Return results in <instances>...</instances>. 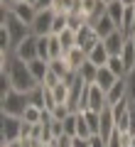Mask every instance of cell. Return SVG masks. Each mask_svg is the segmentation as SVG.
<instances>
[{"label": "cell", "mask_w": 135, "mask_h": 147, "mask_svg": "<svg viewBox=\"0 0 135 147\" xmlns=\"http://www.w3.org/2000/svg\"><path fill=\"white\" fill-rule=\"evenodd\" d=\"M91 27H94V32H96V34H98V39H101V42H103V39H106V37H108V34H113V32L118 30V27L113 25V20H111L108 15L98 17V20H96V22H94V25H91Z\"/></svg>", "instance_id": "15"}, {"label": "cell", "mask_w": 135, "mask_h": 147, "mask_svg": "<svg viewBox=\"0 0 135 147\" xmlns=\"http://www.w3.org/2000/svg\"><path fill=\"white\" fill-rule=\"evenodd\" d=\"M108 59H111V54L106 52L103 42H98L94 49H91V52H88V61H91V64H96L98 69H101V66H106V64H108Z\"/></svg>", "instance_id": "18"}, {"label": "cell", "mask_w": 135, "mask_h": 147, "mask_svg": "<svg viewBox=\"0 0 135 147\" xmlns=\"http://www.w3.org/2000/svg\"><path fill=\"white\" fill-rule=\"evenodd\" d=\"M130 39H133V44H135V34H133V37H130Z\"/></svg>", "instance_id": "40"}, {"label": "cell", "mask_w": 135, "mask_h": 147, "mask_svg": "<svg viewBox=\"0 0 135 147\" xmlns=\"http://www.w3.org/2000/svg\"><path fill=\"white\" fill-rule=\"evenodd\" d=\"M113 132H115V118H113V108H111V105H106V110H101V132H98V135L103 137L106 142H108Z\"/></svg>", "instance_id": "12"}, {"label": "cell", "mask_w": 135, "mask_h": 147, "mask_svg": "<svg viewBox=\"0 0 135 147\" xmlns=\"http://www.w3.org/2000/svg\"><path fill=\"white\" fill-rule=\"evenodd\" d=\"M42 113H44V108H39V105H27L25 115H22V120L30 123V125H37V123H42Z\"/></svg>", "instance_id": "25"}, {"label": "cell", "mask_w": 135, "mask_h": 147, "mask_svg": "<svg viewBox=\"0 0 135 147\" xmlns=\"http://www.w3.org/2000/svg\"><path fill=\"white\" fill-rule=\"evenodd\" d=\"M22 137V118L3 115V142H12Z\"/></svg>", "instance_id": "6"}, {"label": "cell", "mask_w": 135, "mask_h": 147, "mask_svg": "<svg viewBox=\"0 0 135 147\" xmlns=\"http://www.w3.org/2000/svg\"><path fill=\"white\" fill-rule=\"evenodd\" d=\"M37 57L49 61V34L47 37H37Z\"/></svg>", "instance_id": "28"}, {"label": "cell", "mask_w": 135, "mask_h": 147, "mask_svg": "<svg viewBox=\"0 0 135 147\" xmlns=\"http://www.w3.org/2000/svg\"><path fill=\"white\" fill-rule=\"evenodd\" d=\"M123 3V7H135V0H120Z\"/></svg>", "instance_id": "36"}, {"label": "cell", "mask_w": 135, "mask_h": 147, "mask_svg": "<svg viewBox=\"0 0 135 147\" xmlns=\"http://www.w3.org/2000/svg\"><path fill=\"white\" fill-rule=\"evenodd\" d=\"M25 3H30V5H37V0H25Z\"/></svg>", "instance_id": "39"}, {"label": "cell", "mask_w": 135, "mask_h": 147, "mask_svg": "<svg viewBox=\"0 0 135 147\" xmlns=\"http://www.w3.org/2000/svg\"><path fill=\"white\" fill-rule=\"evenodd\" d=\"M106 105H108V100H106V91L98 88L96 84H88V110L101 113V110H106Z\"/></svg>", "instance_id": "9"}, {"label": "cell", "mask_w": 135, "mask_h": 147, "mask_svg": "<svg viewBox=\"0 0 135 147\" xmlns=\"http://www.w3.org/2000/svg\"><path fill=\"white\" fill-rule=\"evenodd\" d=\"M106 15L113 20V25L118 27H123V15H125V7H123V3L120 0H115V3H111V5H106Z\"/></svg>", "instance_id": "19"}, {"label": "cell", "mask_w": 135, "mask_h": 147, "mask_svg": "<svg viewBox=\"0 0 135 147\" xmlns=\"http://www.w3.org/2000/svg\"><path fill=\"white\" fill-rule=\"evenodd\" d=\"M27 66H30L35 81L42 86V81H44V76H47V71H49V61H44V59H35V61H30Z\"/></svg>", "instance_id": "20"}, {"label": "cell", "mask_w": 135, "mask_h": 147, "mask_svg": "<svg viewBox=\"0 0 135 147\" xmlns=\"http://www.w3.org/2000/svg\"><path fill=\"white\" fill-rule=\"evenodd\" d=\"M12 54H15L20 61H25V64H30V61H35V59H39V57H37V37L30 34L27 39H22V42L12 49Z\"/></svg>", "instance_id": "5"}, {"label": "cell", "mask_w": 135, "mask_h": 147, "mask_svg": "<svg viewBox=\"0 0 135 147\" xmlns=\"http://www.w3.org/2000/svg\"><path fill=\"white\" fill-rule=\"evenodd\" d=\"M54 10H37V17L32 22V34L35 37H47L52 34V27H54Z\"/></svg>", "instance_id": "4"}, {"label": "cell", "mask_w": 135, "mask_h": 147, "mask_svg": "<svg viewBox=\"0 0 135 147\" xmlns=\"http://www.w3.org/2000/svg\"><path fill=\"white\" fill-rule=\"evenodd\" d=\"M52 93H54V98H57V103L69 105V98H71V88H69V84H66V81L57 84V86L52 88Z\"/></svg>", "instance_id": "22"}, {"label": "cell", "mask_w": 135, "mask_h": 147, "mask_svg": "<svg viewBox=\"0 0 135 147\" xmlns=\"http://www.w3.org/2000/svg\"><path fill=\"white\" fill-rule=\"evenodd\" d=\"M57 84H62V79H59L57 74H54L52 69H49V71H47V76H44V81H42V86H44V88H54Z\"/></svg>", "instance_id": "30"}, {"label": "cell", "mask_w": 135, "mask_h": 147, "mask_svg": "<svg viewBox=\"0 0 135 147\" xmlns=\"http://www.w3.org/2000/svg\"><path fill=\"white\" fill-rule=\"evenodd\" d=\"M101 3H103V5H111V3H115V0H101Z\"/></svg>", "instance_id": "37"}, {"label": "cell", "mask_w": 135, "mask_h": 147, "mask_svg": "<svg viewBox=\"0 0 135 147\" xmlns=\"http://www.w3.org/2000/svg\"><path fill=\"white\" fill-rule=\"evenodd\" d=\"M130 37H125L123 32L120 30H115L113 34H108L103 39V47H106V52L111 54V57H120V54H123V47H125V42H128Z\"/></svg>", "instance_id": "8"}, {"label": "cell", "mask_w": 135, "mask_h": 147, "mask_svg": "<svg viewBox=\"0 0 135 147\" xmlns=\"http://www.w3.org/2000/svg\"><path fill=\"white\" fill-rule=\"evenodd\" d=\"M10 12L32 30V22H35V17H37V7H35V5H30V3H17V5L10 7Z\"/></svg>", "instance_id": "11"}, {"label": "cell", "mask_w": 135, "mask_h": 147, "mask_svg": "<svg viewBox=\"0 0 135 147\" xmlns=\"http://www.w3.org/2000/svg\"><path fill=\"white\" fill-rule=\"evenodd\" d=\"M49 69H52V71L57 74L62 81H66V84L74 79V76H76V74L71 71V66L66 64V59H64V57H62V59H52V61H49Z\"/></svg>", "instance_id": "14"}, {"label": "cell", "mask_w": 135, "mask_h": 147, "mask_svg": "<svg viewBox=\"0 0 135 147\" xmlns=\"http://www.w3.org/2000/svg\"><path fill=\"white\" fill-rule=\"evenodd\" d=\"M62 57H64V47H62V42H59V37L49 34V61H52V59H62Z\"/></svg>", "instance_id": "27"}, {"label": "cell", "mask_w": 135, "mask_h": 147, "mask_svg": "<svg viewBox=\"0 0 135 147\" xmlns=\"http://www.w3.org/2000/svg\"><path fill=\"white\" fill-rule=\"evenodd\" d=\"M106 66L111 69V74H113L115 79H125V76H128V71H125V64H123V59H120V57H111Z\"/></svg>", "instance_id": "24"}, {"label": "cell", "mask_w": 135, "mask_h": 147, "mask_svg": "<svg viewBox=\"0 0 135 147\" xmlns=\"http://www.w3.org/2000/svg\"><path fill=\"white\" fill-rule=\"evenodd\" d=\"M133 147H135V135H133Z\"/></svg>", "instance_id": "41"}, {"label": "cell", "mask_w": 135, "mask_h": 147, "mask_svg": "<svg viewBox=\"0 0 135 147\" xmlns=\"http://www.w3.org/2000/svg\"><path fill=\"white\" fill-rule=\"evenodd\" d=\"M64 59H66V64L71 66V71H74V74H79V69H81L83 64L88 61V54L83 52L81 47H74V49H69V52L64 54Z\"/></svg>", "instance_id": "13"}, {"label": "cell", "mask_w": 135, "mask_h": 147, "mask_svg": "<svg viewBox=\"0 0 135 147\" xmlns=\"http://www.w3.org/2000/svg\"><path fill=\"white\" fill-rule=\"evenodd\" d=\"M118 81H120V79H115L113 74H111V69H108V66H101V69H98V76H96V86H98V88H103L106 93H108V91L113 88Z\"/></svg>", "instance_id": "17"}, {"label": "cell", "mask_w": 135, "mask_h": 147, "mask_svg": "<svg viewBox=\"0 0 135 147\" xmlns=\"http://www.w3.org/2000/svg\"><path fill=\"white\" fill-rule=\"evenodd\" d=\"M74 147H91V142L83 137H74Z\"/></svg>", "instance_id": "33"}, {"label": "cell", "mask_w": 135, "mask_h": 147, "mask_svg": "<svg viewBox=\"0 0 135 147\" xmlns=\"http://www.w3.org/2000/svg\"><path fill=\"white\" fill-rule=\"evenodd\" d=\"M76 34H79V47H81V49H83V52H86V54H88V52H91V49L96 47V44L101 42V39H98V34H96V32H94V27L88 25V22H86V25H83L81 30L76 32Z\"/></svg>", "instance_id": "10"}, {"label": "cell", "mask_w": 135, "mask_h": 147, "mask_svg": "<svg viewBox=\"0 0 135 147\" xmlns=\"http://www.w3.org/2000/svg\"><path fill=\"white\" fill-rule=\"evenodd\" d=\"M125 98H128V84H125V79H120L118 84L106 93V100H108V105H115V103H120V100H125Z\"/></svg>", "instance_id": "16"}, {"label": "cell", "mask_w": 135, "mask_h": 147, "mask_svg": "<svg viewBox=\"0 0 135 147\" xmlns=\"http://www.w3.org/2000/svg\"><path fill=\"white\" fill-rule=\"evenodd\" d=\"M88 142H91V147H108V142H106L101 135H94V137H91Z\"/></svg>", "instance_id": "31"}, {"label": "cell", "mask_w": 135, "mask_h": 147, "mask_svg": "<svg viewBox=\"0 0 135 147\" xmlns=\"http://www.w3.org/2000/svg\"><path fill=\"white\" fill-rule=\"evenodd\" d=\"M64 30H69V15H54V27H52V34H62Z\"/></svg>", "instance_id": "29"}, {"label": "cell", "mask_w": 135, "mask_h": 147, "mask_svg": "<svg viewBox=\"0 0 135 147\" xmlns=\"http://www.w3.org/2000/svg\"><path fill=\"white\" fill-rule=\"evenodd\" d=\"M120 59H123V64H125V71L133 74V71H135V44H133V39H128V42H125Z\"/></svg>", "instance_id": "21"}, {"label": "cell", "mask_w": 135, "mask_h": 147, "mask_svg": "<svg viewBox=\"0 0 135 147\" xmlns=\"http://www.w3.org/2000/svg\"><path fill=\"white\" fill-rule=\"evenodd\" d=\"M81 115L88 123V127H91V135H98L101 132V113H96V110H83Z\"/></svg>", "instance_id": "23"}, {"label": "cell", "mask_w": 135, "mask_h": 147, "mask_svg": "<svg viewBox=\"0 0 135 147\" xmlns=\"http://www.w3.org/2000/svg\"><path fill=\"white\" fill-rule=\"evenodd\" d=\"M0 27L7 32V37H10V47H12V49H15L22 39H27V37L32 34L30 27H27L22 20H17L10 10H3V22H0Z\"/></svg>", "instance_id": "2"}, {"label": "cell", "mask_w": 135, "mask_h": 147, "mask_svg": "<svg viewBox=\"0 0 135 147\" xmlns=\"http://www.w3.org/2000/svg\"><path fill=\"white\" fill-rule=\"evenodd\" d=\"M10 3H12V5H17V3H25V0H10Z\"/></svg>", "instance_id": "38"}, {"label": "cell", "mask_w": 135, "mask_h": 147, "mask_svg": "<svg viewBox=\"0 0 135 147\" xmlns=\"http://www.w3.org/2000/svg\"><path fill=\"white\" fill-rule=\"evenodd\" d=\"M0 147H25L22 140H12V142H0Z\"/></svg>", "instance_id": "34"}, {"label": "cell", "mask_w": 135, "mask_h": 147, "mask_svg": "<svg viewBox=\"0 0 135 147\" xmlns=\"http://www.w3.org/2000/svg\"><path fill=\"white\" fill-rule=\"evenodd\" d=\"M108 147H123V142H120V135H118V132H113V135H111Z\"/></svg>", "instance_id": "32"}, {"label": "cell", "mask_w": 135, "mask_h": 147, "mask_svg": "<svg viewBox=\"0 0 135 147\" xmlns=\"http://www.w3.org/2000/svg\"><path fill=\"white\" fill-rule=\"evenodd\" d=\"M27 105H30V96L27 93H17V91H5L0 96V110L3 115H15V118H22L25 115Z\"/></svg>", "instance_id": "3"}, {"label": "cell", "mask_w": 135, "mask_h": 147, "mask_svg": "<svg viewBox=\"0 0 135 147\" xmlns=\"http://www.w3.org/2000/svg\"><path fill=\"white\" fill-rule=\"evenodd\" d=\"M130 135H135V108H133V118H130Z\"/></svg>", "instance_id": "35"}, {"label": "cell", "mask_w": 135, "mask_h": 147, "mask_svg": "<svg viewBox=\"0 0 135 147\" xmlns=\"http://www.w3.org/2000/svg\"><path fill=\"white\" fill-rule=\"evenodd\" d=\"M81 15H83V20H86L88 25H94L98 17L106 15V5L101 0H83L81 3Z\"/></svg>", "instance_id": "7"}, {"label": "cell", "mask_w": 135, "mask_h": 147, "mask_svg": "<svg viewBox=\"0 0 135 147\" xmlns=\"http://www.w3.org/2000/svg\"><path fill=\"white\" fill-rule=\"evenodd\" d=\"M79 76H81L86 84H96V76H98V66H96V64H91V61H86L81 69H79Z\"/></svg>", "instance_id": "26"}, {"label": "cell", "mask_w": 135, "mask_h": 147, "mask_svg": "<svg viewBox=\"0 0 135 147\" xmlns=\"http://www.w3.org/2000/svg\"><path fill=\"white\" fill-rule=\"evenodd\" d=\"M0 76H5L7 84H10V88L17 91V93H27V96H30L32 91L39 88V84L35 81V76H32L30 66H27L25 61H20L15 54H10L7 66H5V71H0Z\"/></svg>", "instance_id": "1"}]
</instances>
